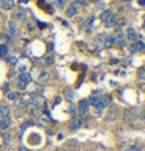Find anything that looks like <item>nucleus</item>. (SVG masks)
Instances as JSON below:
<instances>
[{"mask_svg": "<svg viewBox=\"0 0 145 151\" xmlns=\"http://www.w3.org/2000/svg\"><path fill=\"white\" fill-rule=\"evenodd\" d=\"M8 27H9V35L16 36V33H17V27H16V24H14V22H9Z\"/></svg>", "mask_w": 145, "mask_h": 151, "instance_id": "nucleus-9", "label": "nucleus"}, {"mask_svg": "<svg viewBox=\"0 0 145 151\" xmlns=\"http://www.w3.org/2000/svg\"><path fill=\"white\" fill-rule=\"evenodd\" d=\"M8 55V47L5 44H0V56H6Z\"/></svg>", "mask_w": 145, "mask_h": 151, "instance_id": "nucleus-15", "label": "nucleus"}, {"mask_svg": "<svg viewBox=\"0 0 145 151\" xmlns=\"http://www.w3.org/2000/svg\"><path fill=\"white\" fill-rule=\"evenodd\" d=\"M39 125H42V126H47V119L45 117H39Z\"/></svg>", "mask_w": 145, "mask_h": 151, "instance_id": "nucleus-22", "label": "nucleus"}, {"mask_svg": "<svg viewBox=\"0 0 145 151\" xmlns=\"http://www.w3.org/2000/svg\"><path fill=\"white\" fill-rule=\"evenodd\" d=\"M128 39H131V41H134V39L137 37V35H136V31H134V28H128Z\"/></svg>", "mask_w": 145, "mask_h": 151, "instance_id": "nucleus-13", "label": "nucleus"}, {"mask_svg": "<svg viewBox=\"0 0 145 151\" xmlns=\"http://www.w3.org/2000/svg\"><path fill=\"white\" fill-rule=\"evenodd\" d=\"M98 100H100V97H91V100H87V103H89V104H92V106H95V108H97Z\"/></svg>", "mask_w": 145, "mask_h": 151, "instance_id": "nucleus-17", "label": "nucleus"}, {"mask_svg": "<svg viewBox=\"0 0 145 151\" xmlns=\"http://www.w3.org/2000/svg\"><path fill=\"white\" fill-rule=\"evenodd\" d=\"M55 3H56L59 8H64L66 6V0H55Z\"/></svg>", "mask_w": 145, "mask_h": 151, "instance_id": "nucleus-23", "label": "nucleus"}, {"mask_svg": "<svg viewBox=\"0 0 145 151\" xmlns=\"http://www.w3.org/2000/svg\"><path fill=\"white\" fill-rule=\"evenodd\" d=\"M144 50H145V44H144V42H137L136 45H133L131 52L136 53V52H144Z\"/></svg>", "mask_w": 145, "mask_h": 151, "instance_id": "nucleus-5", "label": "nucleus"}, {"mask_svg": "<svg viewBox=\"0 0 145 151\" xmlns=\"http://www.w3.org/2000/svg\"><path fill=\"white\" fill-rule=\"evenodd\" d=\"M8 114H9V109L6 108V106H0V115H2L3 119H6Z\"/></svg>", "mask_w": 145, "mask_h": 151, "instance_id": "nucleus-10", "label": "nucleus"}, {"mask_svg": "<svg viewBox=\"0 0 145 151\" xmlns=\"http://www.w3.org/2000/svg\"><path fill=\"white\" fill-rule=\"evenodd\" d=\"M3 140H5V143H9V142H11L9 134H3Z\"/></svg>", "mask_w": 145, "mask_h": 151, "instance_id": "nucleus-25", "label": "nucleus"}, {"mask_svg": "<svg viewBox=\"0 0 145 151\" xmlns=\"http://www.w3.org/2000/svg\"><path fill=\"white\" fill-rule=\"evenodd\" d=\"M25 101H27V104H30L31 108H35V109H41V106H42V98H41V97H38V95H31V97H27V98H25Z\"/></svg>", "mask_w": 145, "mask_h": 151, "instance_id": "nucleus-1", "label": "nucleus"}, {"mask_svg": "<svg viewBox=\"0 0 145 151\" xmlns=\"http://www.w3.org/2000/svg\"><path fill=\"white\" fill-rule=\"evenodd\" d=\"M8 126H9L8 119H2V120H0V129H8Z\"/></svg>", "mask_w": 145, "mask_h": 151, "instance_id": "nucleus-14", "label": "nucleus"}, {"mask_svg": "<svg viewBox=\"0 0 145 151\" xmlns=\"http://www.w3.org/2000/svg\"><path fill=\"white\" fill-rule=\"evenodd\" d=\"M76 13H78V3L75 2V3H72L70 6L67 8V16H69V17H72V16H75Z\"/></svg>", "mask_w": 145, "mask_h": 151, "instance_id": "nucleus-4", "label": "nucleus"}, {"mask_svg": "<svg viewBox=\"0 0 145 151\" xmlns=\"http://www.w3.org/2000/svg\"><path fill=\"white\" fill-rule=\"evenodd\" d=\"M3 92H5V93L9 92V91H8V84H3Z\"/></svg>", "mask_w": 145, "mask_h": 151, "instance_id": "nucleus-27", "label": "nucleus"}, {"mask_svg": "<svg viewBox=\"0 0 145 151\" xmlns=\"http://www.w3.org/2000/svg\"><path fill=\"white\" fill-rule=\"evenodd\" d=\"M19 151H30L28 148H25V147H22V148H19Z\"/></svg>", "mask_w": 145, "mask_h": 151, "instance_id": "nucleus-28", "label": "nucleus"}, {"mask_svg": "<svg viewBox=\"0 0 145 151\" xmlns=\"http://www.w3.org/2000/svg\"><path fill=\"white\" fill-rule=\"evenodd\" d=\"M13 0H5V3L2 5V6L5 8V9H11V8H13Z\"/></svg>", "mask_w": 145, "mask_h": 151, "instance_id": "nucleus-18", "label": "nucleus"}, {"mask_svg": "<svg viewBox=\"0 0 145 151\" xmlns=\"http://www.w3.org/2000/svg\"><path fill=\"white\" fill-rule=\"evenodd\" d=\"M125 41V36L122 35V33H119L117 36H114V44H123Z\"/></svg>", "mask_w": 145, "mask_h": 151, "instance_id": "nucleus-12", "label": "nucleus"}, {"mask_svg": "<svg viewBox=\"0 0 145 151\" xmlns=\"http://www.w3.org/2000/svg\"><path fill=\"white\" fill-rule=\"evenodd\" d=\"M123 2H128V0H123Z\"/></svg>", "mask_w": 145, "mask_h": 151, "instance_id": "nucleus-29", "label": "nucleus"}, {"mask_svg": "<svg viewBox=\"0 0 145 151\" xmlns=\"http://www.w3.org/2000/svg\"><path fill=\"white\" fill-rule=\"evenodd\" d=\"M19 80H20V81H24V83H27V84H28V83L31 81V75L28 73V72H24V73H20Z\"/></svg>", "mask_w": 145, "mask_h": 151, "instance_id": "nucleus-6", "label": "nucleus"}, {"mask_svg": "<svg viewBox=\"0 0 145 151\" xmlns=\"http://www.w3.org/2000/svg\"><path fill=\"white\" fill-rule=\"evenodd\" d=\"M113 45H114V36H106L105 37V47L111 48Z\"/></svg>", "mask_w": 145, "mask_h": 151, "instance_id": "nucleus-7", "label": "nucleus"}, {"mask_svg": "<svg viewBox=\"0 0 145 151\" xmlns=\"http://www.w3.org/2000/svg\"><path fill=\"white\" fill-rule=\"evenodd\" d=\"M78 112L80 114H86L87 111H89V103H87V100H83V101L78 103Z\"/></svg>", "mask_w": 145, "mask_h": 151, "instance_id": "nucleus-3", "label": "nucleus"}, {"mask_svg": "<svg viewBox=\"0 0 145 151\" xmlns=\"http://www.w3.org/2000/svg\"><path fill=\"white\" fill-rule=\"evenodd\" d=\"M108 103H109V97H100V100H98V104H97V109H98V114L102 112V111L108 106Z\"/></svg>", "mask_w": 145, "mask_h": 151, "instance_id": "nucleus-2", "label": "nucleus"}, {"mask_svg": "<svg viewBox=\"0 0 145 151\" xmlns=\"http://www.w3.org/2000/svg\"><path fill=\"white\" fill-rule=\"evenodd\" d=\"M137 76L141 78V80H145V67H142V69H139V72H137Z\"/></svg>", "mask_w": 145, "mask_h": 151, "instance_id": "nucleus-20", "label": "nucleus"}, {"mask_svg": "<svg viewBox=\"0 0 145 151\" xmlns=\"http://www.w3.org/2000/svg\"><path fill=\"white\" fill-rule=\"evenodd\" d=\"M128 151H141V148H139V147H130Z\"/></svg>", "mask_w": 145, "mask_h": 151, "instance_id": "nucleus-26", "label": "nucleus"}, {"mask_svg": "<svg viewBox=\"0 0 145 151\" xmlns=\"http://www.w3.org/2000/svg\"><path fill=\"white\" fill-rule=\"evenodd\" d=\"M14 17H16V19H24V13H22V11H16V13H14Z\"/></svg>", "mask_w": 145, "mask_h": 151, "instance_id": "nucleus-24", "label": "nucleus"}, {"mask_svg": "<svg viewBox=\"0 0 145 151\" xmlns=\"http://www.w3.org/2000/svg\"><path fill=\"white\" fill-rule=\"evenodd\" d=\"M6 97H8V100H13V101H16V100L20 98V93H19V92H8Z\"/></svg>", "mask_w": 145, "mask_h": 151, "instance_id": "nucleus-8", "label": "nucleus"}, {"mask_svg": "<svg viewBox=\"0 0 145 151\" xmlns=\"http://www.w3.org/2000/svg\"><path fill=\"white\" fill-rule=\"evenodd\" d=\"M16 84H17V87L20 89V91H25V89H27V86H28V84H27V83H24V81H20L19 78H17V80H16Z\"/></svg>", "mask_w": 145, "mask_h": 151, "instance_id": "nucleus-16", "label": "nucleus"}, {"mask_svg": "<svg viewBox=\"0 0 145 151\" xmlns=\"http://www.w3.org/2000/svg\"><path fill=\"white\" fill-rule=\"evenodd\" d=\"M111 14H113V11H111V9H106V11H105V13H102V20L105 22V20H106V19L109 17Z\"/></svg>", "mask_w": 145, "mask_h": 151, "instance_id": "nucleus-19", "label": "nucleus"}, {"mask_svg": "<svg viewBox=\"0 0 145 151\" xmlns=\"http://www.w3.org/2000/svg\"><path fill=\"white\" fill-rule=\"evenodd\" d=\"M81 126V119H74V122H72V125H70V128L72 129H76V128H80Z\"/></svg>", "mask_w": 145, "mask_h": 151, "instance_id": "nucleus-11", "label": "nucleus"}, {"mask_svg": "<svg viewBox=\"0 0 145 151\" xmlns=\"http://www.w3.org/2000/svg\"><path fill=\"white\" fill-rule=\"evenodd\" d=\"M39 80H41V81H47L48 80V72H42V73L39 75Z\"/></svg>", "mask_w": 145, "mask_h": 151, "instance_id": "nucleus-21", "label": "nucleus"}]
</instances>
